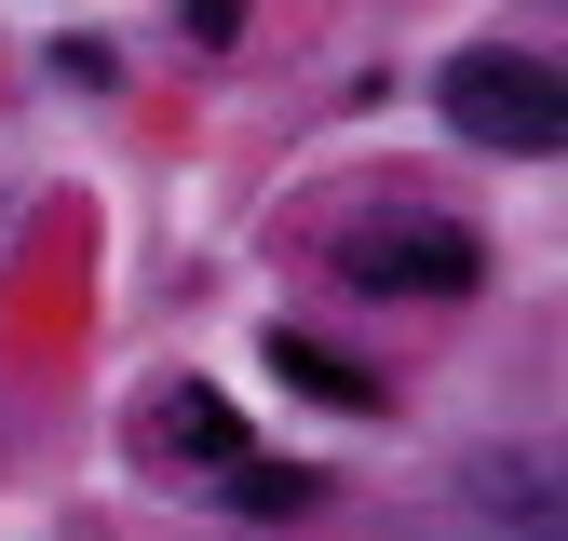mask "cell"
<instances>
[{
    "instance_id": "cell-1",
    "label": "cell",
    "mask_w": 568,
    "mask_h": 541,
    "mask_svg": "<svg viewBox=\"0 0 568 541\" xmlns=\"http://www.w3.org/2000/svg\"><path fill=\"white\" fill-rule=\"evenodd\" d=\"M338 285H366V298H460V285H487V244L460 217H352L338 231Z\"/></svg>"
},
{
    "instance_id": "cell-6",
    "label": "cell",
    "mask_w": 568,
    "mask_h": 541,
    "mask_svg": "<svg viewBox=\"0 0 568 541\" xmlns=\"http://www.w3.org/2000/svg\"><path fill=\"white\" fill-rule=\"evenodd\" d=\"M474 488H487V514H515L528 541L555 528V488H541V460H474Z\"/></svg>"
},
{
    "instance_id": "cell-5",
    "label": "cell",
    "mask_w": 568,
    "mask_h": 541,
    "mask_svg": "<svg viewBox=\"0 0 568 541\" xmlns=\"http://www.w3.org/2000/svg\"><path fill=\"white\" fill-rule=\"evenodd\" d=\"M231 501H244V514H312L325 473H312V460H231Z\"/></svg>"
},
{
    "instance_id": "cell-7",
    "label": "cell",
    "mask_w": 568,
    "mask_h": 541,
    "mask_svg": "<svg viewBox=\"0 0 568 541\" xmlns=\"http://www.w3.org/2000/svg\"><path fill=\"white\" fill-rule=\"evenodd\" d=\"M176 14H190V41H203V54H217V41L244 28V0H176Z\"/></svg>"
},
{
    "instance_id": "cell-3",
    "label": "cell",
    "mask_w": 568,
    "mask_h": 541,
    "mask_svg": "<svg viewBox=\"0 0 568 541\" xmlns=\"http://www.w3.org/2000/svg\"><path fill=\"white\" fill-rule=\"evenodd\" d=\"M271 379H298L312 406H352V420H366V406H379V366H352V353H325V338H298V325H271Z\"/></svg>"
},
{
    "instance_id": "cell-4",
    "label": "cell",
    "mask_w": 568,
    "mask_h": 541,
    "mask_svg": "<svg viewBox=\"0 0 568 541\" xmlns=\"http://www.w3.org/2000/svg\"><path fill=\"white\" fill-rule=\"evenodd\" d=\"M150 447H176V460H244V420L217 392H163L150 406Z\"/></svg>"
},
{
    "instance_id": "cell-2",
    "label": "cell",
    "mask_w": 568,
    "mask_h": 541,
    "mask_svg": "<svg viewBox=\"0 0 568 541\" xmlns=\"http://www.w3.org/2000/svg\"><path fill=\"white\" fill-rule=\"evenodd\" d=\"M447 122L474 150H501V163H541L568 135V95H555L541 54H447Z\"/></svg>"
}]
</instances>
